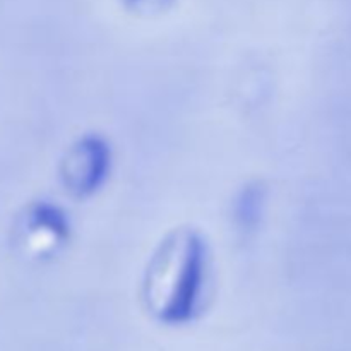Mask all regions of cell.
<instances>
[{
	"label": "cell",
	"mask_w": 351,
	"mask_h": 351,
	"mask_svg": "<svg viewBox=\"0 0 351 351\" xmlns=\"http://www.w3.org/2000/svg\"><path fill=\"white\" fill-rule=\"evenodd\" d=\"M209 273L208 247L201 235L191 230L175 232L147 267V302L165 319L189 317L204 295Z\"/></svg>",
	"instance_id": "cell-1"
},
{
	"label": "cell",
	"mask_w": 351,
	"mask_h": 351,
	"mask_svg": "<svg viewBox=\"0 0 351 351\" xmlns=\"http://www.w3.org/2000/svg\"><path fill=\"white\" fill-rule=\"evenodd\" d=\"M108 149L95 137H86L72 147L65 161V182L75 194H89L96 191L105 178L108 168Z\"/></svg>",
	"instance_id": "cell-2"
}]
</instances>
